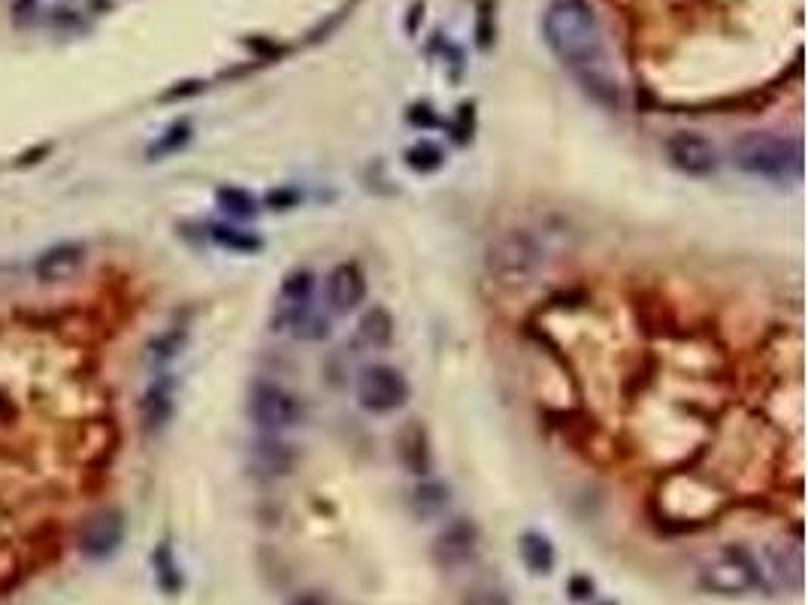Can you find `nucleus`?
<instances>
[{
    "instance_id": "nucleus-8",
    "label": "nucleus",
    "mask_w": 808,
    "mask_h": 605,
    "mask_svg": "<svg viewBox=\"0 0 808 605\" xmlns=\"http://www.w3.org/2000/svg\"><path fill=\"white\" fill-rule=\"evenodd\" d=\"M124 539V515L116 509H104L92 515L80 530V552L92 560H104L119 552Z\"/></svg>"
},
{
    "instance_id": "nucleus-4",
    "label": "nucleus",
    "mask_w": 808,
    "mask_h": 605,
    "mask_svg": "<svg viewBox=\"0 0 808 605\" xmlns=\"http://www.w3.org/2000/svg\"><path fill=\"white\" fill-rule=\"evenodd\" d=\"M700 584L717 596H741V593L757 591L763 584V576L751 554L736 545H727L702 564Z\"/></svg>"
},
{
    "instance_id": "nucleus-10",
    "label": "nucleus",
    "mask_w": 808,
    "mask_h": 605,
    "mask_svg": "<svg viewBox=\"0 0 808 605\" xmlns=\"http://www.w3.org/2000/svg\"><path fill=\"white\" fill-rule=\"evenodd\" d=\"M88 249L85 242H58L52 249H46L43 255L34 261V279L43 285H58L73 279L82 267H85Z\"/></svg>"
},
{
    "instance_id": "nucleus-25",
    "label": "nucleus",
    "mask_w": 808,
    "mask_h": 605,
    "mask_svg": "<svg viewBox=\"0 0 808 605\" xmlns=\"http://www.w3.org/2000/svg\"><path fill=\"white\" fill-rule=\"evenodd\" d=\"M463 605H509V596L497 588H479L463 600Z\"/></svg>"
},
{
    "instance_id": "nucleus-2",
    "label": "nucleus",
    "mask_w": 808,
    "mask_h": 605,
    "mask_svg": "<svg viewBox=\"0 0 808 605\" xmlns=\"http://www.w3.org/2000/svg\"><path fill=\"white\" fill-rule=\"evenodd\" d=\"M733 164L767 182H796L803 176V143L796 136L751 131L733 143Z\"/></svg>"
},
{
    "instance_id": "nucleus-7",
    "label": "nucleus",
    "mask_w": 808,
    "mask_h": 605,
    "mask_svg": "<svg viewBox=\"0 0 808 605\" xmlns=\"http://www.w3.org/2000/svg\"><path fill=\"white\" fill-rule=\"evenodd\" d=\"M666 161L690 179H709L717 170V148L706 136L678 131L666 140Z\"/></svg>"
},
{
    "instance_id": "nucleus-14",
    "label": "nucleus",
    "mask_w": 808,
    "mask_h": 605,
    "mask_svg": "<svg viewBox=\"0 0 808 605\" xmlns=\"http://www.w3.org/2000/svg\"><path fill=\"white\" fill-rule=\"evenodd\" d=\"M294 460L297 455L291 451V445H285L279 436H261L252 448V463H255L257 470L264 472V475H288V472L294 470Z\"/></svg>"
},
{
    "instance_id": "nucleus-26",
    "label": "nucleus",
    "mask_w": 808,
    "mask_h": 605,
    "mask_svg": "<svg viewBox=\"0 0 808 605\" xmlns=\"http://www.w3.org/2000/svg\"><path fill=\"white\" fill-rule=\"evenodd\" d=\"M267 203L273 209H288V206H294L297 203V194L294 191H273L267 197Z\"/></svg>"
},
{
    "instance_id": "nucleus-6",
    "label": "nucleus",
    "mask_w": 808,
    "mask_h": 605,
    "mask_svg": "<svg viewBox=\"0 0 808 605\" xmlns=\"http://www.w3.org/2000/svg\"><path fill=\"white\" fill-rule=\"evenodd\" d=\"M406 400H409V382L400 370H394L388 363L366 366L358 378V403L364 406L366 412L388 415V412H397Z\"/></svg>"
},
{
    "instance_id": "nucleus-21",
    "label": "nucleus",
    "mask_w": 808,
    "mask_h": 605,
    "mask_svg": "<svg viewBox=\"0 0 808 605\" xmlns=\"http://www.w3.org/2000/svg\"><path fill=\"white\" fill-rule=\"evenodd\" d=\"M191 140V124L189 121H179V124H173L167 134L158 140V143H152V148H148V158H164V155H173V152H179V148L185 146Z\"/></svg>"
},
{
    "instance_id": "nucleus-9",
    "label": "nucleus",
    "mask_w": 808,
    "mask_h": 605,
    "mask_svg": "<svg viewBox=\"0 0 808 605\" xmlns=\"http://www.w3.org/2000/svg\"><path fill=\"white\" fill-rule=\"evenodd\" d=\"M366 300V279L358 264H337L324 279V303L334 315H349Z\"/></svg>"
},
{
    "instance_id": "nucleus-17",
    "label": "nucleus",
    "mask_w": 808,
    "mask_h": 605,
    "mask_svg": "<svg viewBox=\"0 0 808 605\" xmlns=\"http://www.w3.org/2000/svg\"><path fill=\"white\" fill-rule=\"evenodd\" d=\"M358 334H361V339H364L370 349H382V346H388L394 337V322H391V315H388V310L373 306V310L366 312L364 318H361Z\"/></svg>"
},
{
    "instance_id": "nucleus-19",
    "label": "nucleus",
    "mask_w": 808,
    "mask_h": 605,
    "mask_svg": "<svg viewBox=\"0 0 808 605\" xmlns=\"http://www.w3.org/2000/svg\"><path fill=\"white\" fill-rule=\"evenodd\" d=\"M412 503H415L418 515L431 518V515H439L448 503V491H445L439 482H424L421 487H415L412 494Z\"/></svg>"
},
{
    "instance_id": "nucleus-18",
    "label": "nucleus",
    "mask_w": 808,
    "mask_h": 605,
    "mask_svg": "<svg viewBox=\"0 0 808 605\" xmlns=\"http://www.w3.org/2000/svg\"><path fill=\"white\" fill-rule=\"evenodd\" d=\"M216 201L233 218H252L257 213V201L243 189H218Z\"/></svg>"
},
{
    "instance_id": "nucleus-24",
    "label": "nucleus",
    "mask_w": 808,
    "mask_h": 605,
    "mask_svg": "<svg viewBox=\"0 0 808 605\" xmlns=\"http://www.w3.org/2000/svg\"><path fill=\"white\" fill-rule=\"evenodd\" d=\"M155 569H158V584H161L167 593H176L182 588V579H179V569L173 564V554L167 545H161L158 552H155Z\"/></svg>"
},
{
    "instance_id": "nucleus-5",
    "label": "nucleus",
    "mask_w": 808,
    "mask_h": 605,
    "mask_svg": "<svg viewBox=\"0 0 808 605\" xmlns=\"http://www.w3.org/2000/svg\"><path fill=\"white\" fill-rule=\"evenodd\" d=\"M249 415L264 433H285L303 421V403L276 382H255L249 390Z\"/></svg>"
},
{
    "instance_id": "nucleus-1",
    "label": "nucleus",
    "mask_w": 808,
    "mask_h": 605,
    "mask_svg": "<svg viewBox=\"0 0 808 605\" xmlns=\"http://www.w3.org/2000/svg\"><path fill=\"white\" fill-rule=\"evenodd\" d=\"M542 34L560 64L572 70L596 100L618 104V85L606 73L603 27L588 0H552L542 15Z\"/></svg>"
},
{
    "instance_id": "nucleus-11",
    "label": "nucleus",
    "mask_w": 808,
    "mask_h": 605,
    "mask_svg": "<svg viewBox=\"0 0 808 605\" xmlns=\"http://www.w3.org/2000/svg\"><path fill=\"white\" fill-rule=\"evenodd\" d=\"M312 291H315V276L310 269H294L285 276L282 288H279V303H276V324L279 330L294 327L306 312H310Z\"/></svg>"
},
{
    "instance_id": "nucleus-22",
    "label": "nucleus",
    "mask_w": 808,
    "mask_h": 605,
    "mask_svg": "<svg viewBox=\"0 0 808 605\" xmlns=\"http://www.w3.org/2000/svg\"><path fill=\"white\" fill-rule=\"evenodd\" d=\"M182 342H185V327H170L167 334H161V337L155 339L152 346H148V358L152 361H170V358H176L179 354V349H182Z\"/></svg>"
},
{
    "instance_id": "nucleus-28",
    "label": "nucleus",
    "mask_w": 808,
    "mask_h": 605,
    "mask_svg": "<svg viewBox=\"0 0 808 605\" xmlns=\"http://www.w3.org/2000/svg\"><path fill=\"white\" fill-rule=\"evenodd\" d=\"M291 605H324L318 596H300V600H294Z\"/></svg>"
},
{
    "instance_id": "nucleus-13",
    "label": "nucleus",
    "mask_w": 808,
    "mask_h": 605,
    "mask_svg": "<svg viewBox=\"0 0 808 605\" xmlns=\"http://www.w3.org/2000/svg\"><path fill=\"white\" fill-rule=\"evenodd\" d=\"M140 418H143L146 433H161L170 424L173 418V382L170 378H155L148 385L143 403H140Z\"/></svg>"
},
{
    "instance_id": "nucleus-27",
    "label": "nucleus",
    "mask_w": 808,
    "mask_h": 605,
    "mask_svg": "<svg viewBox=\"0 0 808 605\" xmlns=\"http://www.w3.org/2000/svg\"><path fill=\"white\" fill-rule=\"evenodd\" d=\"M572 591H576V593H572L576 600H588V593H593V584H591V581H584V579H576V581H572Z\"/></svg>"
},
{
    "instance_id": "nucleus-12",
    "label": "nucleus",
    "mask_w": 808,
    "mask_h": 605,
    "mask_svg": "<svg viewBox=\"0 0 808 605\" xmlns=\"http://www.w3.org/2000/svg\"><path fill=\"white\" fill-rule=\"evenodd\" d=\"M479 545V530L472 521H451L433 542V557L443 569H458L472 560Z\"/></svg>"
},
{
    "instance_id": "nucleus-23",
    "label": "nucleus",
    "mask_w": 808,
    "mask_h": 605,
    "mask_svg": "<svg viewBox=\"0 0 808 605\" xmlns=\"http://www.w3.org/2000/svg\"><path fill=\"white\" fill-rule=\"evenodd\" d=\"M406 164L415 170V173H431L443 164V152L433 146V143H418L406 152Z\"/></svg>"
},
{
    "instance_id": "nucleus-3",
    "label": "nucleus",
    "mask_w": 808,
    "mask_h": 605,
    "mask_svg": "<svg viewBox=\"0 0 808 605\" xmlns=\"http://www.w3.org/2000/svg\"><path fill=\"white\" fill-rule=\"evenodd\" d=\"M542 267V249L524 230H506L487 245V269L499 285H527Z\"/></svg>"
},
{
    "instance_id": "nucleus-15",
    "label": "nucleus",
    "mask_w": 808,
    "mask_h": 605,
    "mask_svg": "<svg viewBox=\"0 0 808 605\" xmlns=\"http://www.w3.org/2000/svg\"><path fill=\"white\" fill-rule=\"evenodd\" d=\"M769 564H772V576L779 579L782 588L799 591L803 588V554L791 545H775L769 548Z\"/></svg>"
},
{
    "instance_id": "nucleus-20",
    "label": "nucleus",
    "mask_w": 808,
    "mask_h": 605,
    "mask_svg": "<svg viewBox=\"0 0 808 605\" xmlns=\"http://www.w3.org/2000/svg\"><path fill=\"white\" fill-rule=\"evenodd\" d=\"M209 237H213L221 249H233V252H257V249H261V240H257V237L245 233V230L225 228V225H216V228L209 230Z\"/></svg>"
},
{
    "instance_id": "nucleus-16",
    "label": "nucleus",
    "mask_w": 808,
    "mask_h": 605,
    "mask_svg": "<svg viewBox=\"0 0 808 605\" xmlns=\"http://www.w3.org/2000/svg\"><path fill=\"white\" fill-rule=\"evenodd\" d=\"M518 552H521V560H524L533 576H552L554 548L542 533H524L521 542H518Z\"/></svg>"
}]
</instances>
